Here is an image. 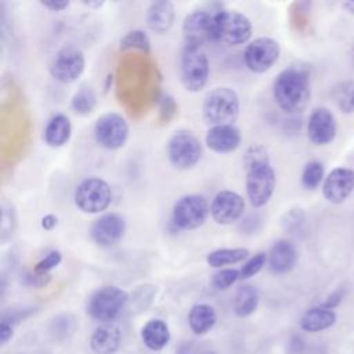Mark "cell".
<instances>
[{"label":"cell","mask_w":354,"mask_h":354,"mask_svg":"<svg viewBox=\"0 0 354 354\" xmlns=\"http://www.w3.org/2000/svg\"><path fill=\"white\" fill-rule=\"evenodd\" d=\"M310 94L308 73L299 66L283 69L272 83L274 100L277 105L288 113L303 111L310 100Z\"/></svg>","instance_id":"cell-1"},{"label":"cell","mask_w":354,"mask_h":354,"mask_svg":"<svg viewBox=\"0 0 354 354\" xmlns=\"http://www.w3.org/2000/svg\"><path fill=\"white\" fill-rule=\"evenodd\" d=\"M238 94L230 87H216L203 100V118L212 126L232 124L239 115Z\"/></svg>","instance_id":"cell-2"},{"label":"cell","mask_w":354,"mask_h":354,"mask_svg":"<svg viewBox=\"0 0 354 354\" xmlns=\"http://www.w3.org/2000/svg\"><path fill=\"white\" fill-rule=\"evenodd\" d=\"M209 61L206 54L198 47L187 46L180 59V79L187 91H201L209 79Z\"/></svg>","instance_id":"cell-3"},{"label":"cell","mask_w":354,"mask_h":354,"mask_svg":"<svg viewBox=\"0 0 354 354\" xmlns=\"http://www.w3.org/2000/svg\"><path fill=\"white\" fill-rule=\"evenodd\" d=\"M250 19L239 11H220L214 15L216 40L228 46H239L249 41L252 36Z\"/></svg>","instance_id":"cell-4"},{"label":"cell","mask_w":354,"mask_h":354,"mask_svg":"<svg viewBox=\"0 0 354 354\" xmlns=\"http://www.w3.org/2000/svg\"><path fill=\"white\" fill-rule=\"evenodd\" d=\"M112 201V191L106 181L98 177L83 180L75 191V203L83 213L97 214L108 209Z\"/></svg>","instance_id":"cell-5"},{"label":"cell","mask_w":354,"mask_h":354,"mask_svg":"<svg viewBox=\"0 0 354 354\" xmlns=\"http://www.w3.org/2000/svg\"><path fill=\"white\" fill-rule=\"evenodd\" d=\"M246 194L254 207H263L275 189V171L270 162L246 167Z\"/></svg>","instance_id":"cell-6"},{"label":"cell","mask_w":354,"mask_h":354,"mask_svg":"<svg viewBox=\"0 0 354 354\" xmlns=\"http://www.w3.org/2000/svg\"><path fill=\"white\" fill-rule=\"evenodd\" d=\"M127 293L118 286H104L95 290L88 300V314L102 322L112 321L127 303Z\"/></svg>","instance_id":"cell-7"},{"label":"cell","mask_w":354,"mask_h":354,"mask_svg":"<svg viewBox=\"0 0 354 354\" xmlns=\"http://www.w3.org/2000/svg\"><path fill=\"white\" fill-rule=\"evenodd\" d=\"M167 156L174 167L187 170L199 162L202 156V145L192 133L181 130L169 138Z\"/></svg>","instance_id":"cell-8"},{"label":"cell","mask_w":354,"mask_h":354,"mask_svg":"<svg viewBox=\"0 0 354 354\" xmlns=\"http://www.w3.org/2000/svg\"><path fill=\"white\" fill-rule=\"evenodd\" d=\"M210 213L207 201L196 194L181 196L173 207V223L180 230H196Z\"/></svg>","instance_id":"cell-9"},{"label":"cell","mask_w":354,"mask_h":354,"mask_svg":"<svg viewBox=\"0 0 354 354\" xmlns=\"http://www.w3.org/2000/svg\"><path fill=\"white\" fill-rule=\"evenodd\" d=\"M94 136L97 142L105 149H119L129 138V124L126 119L116 113L108 112L101 115L94 126Z\"/></svg>","instance_id":"cell-10"},{"label":"cell","mask_w":354,"mask_h":354,"mask_svg":"<svg viewBox=\"0 0 354 354\" xmlns=\"http://www.w3.org/2000/svg\"><path fill=\"white\" fill-rule=\"evenodd\" d=\"M281 53L279 43L271 37H257L252 40L243 53V61L253 73H264L278 61Z\"/></svg>","instance_id":"cell-11"},{"label":"cell","mask_w":354,"mask_h":354,"mask_svg":"<svg viewBox=\"0 0 354 354\" xmlns=\"http://www.w3.org/2000/svg\"><path fill=\"white\" fill-rule=\"evenodd\" d=\"M84 66V54L79 48L64 47L54 55L50 64V75L59 83L71 84L82 76Z\"/></svg>","instance_id":"cell-12"},{"label":"cell","mask_w":354,"mask_h":354,"mask_svg":"<svg viewBox=\"0 0 354 354\" xmlns=\"http://www.w3.org/2000/svg\"><path fill=\"white\" fill-rule=\"evenodd\" d=\"M181 30L187 46L201 48L210 40H216L214 15L205 11H194L184 18Z\"/></svg>","instance_id":"cell-13"},{"label":"cell","mask_w":354,"mask_h":354,"mask_svg":"<svg viewBox=\"0 0 354 354\" xmlns=\"http://www.w3.org/2000/svg\"><path fill=\"white\" fill-rule=\"evenodd\" d=\"M245 210L243 198L235 191H220L210 205V214L218 224L228 225L241 218Z\"/></svg>","instance_id":"cell-14"},{"label":"cell","mask_w":354,"mask_h":354,"mask_svg":"<svg viewBox=\"0 0 354 354\" xmlns=\"http://www.w3.org/2000/svg\"><path fill=\"white\" fill-rule=\"evenodd\" d=\"M126 223L118 213H105L100 216L91 225L90 234L93 241L104 248L116 245L124 235Z\"/></svg>","instance_id":"cell-15"},{"label":"cell","mask_w":354,"mask_h":354,"mask_svg":"<svg viewBox=\"0 0 354 354\" xmlns=\"http://www.w3.org/2000/svg\"><path fill=\"white\" fill-rule=\"evenodd\" d=\"M354 189V171L347 167L333 169L325 178L322 194L330 203H342Z\"/></svg>","instance_id":"cell-16"},{"label":"cell","mask_w":354,"mask_h":354,"mask_svg":"<svg viewBox=\"0 0 354 354\" xmlns=\"http://www.w3.org/2000/svg\"><path fill=\"white\" fill-rule=\"evenodd\" d=\"M336 120L326 108H317L307 122V136L317 145L329 144L336 136Z\"/></svg>","instance_id":"cell-17"},{"label":"cell","mask_w":354,"mask_h":354,"mask_svg":"<svg viewBox=\"0 0 354 354\" xmlns=\"http://www.w3.org/2000/svg\"><path fill=\"white\" fill-rule=\"evenodd\" d=\"M209 149L217 153H228L241 145V131L234 124L212 126L205 137Z\"/></svg>","instance_id":"cell-18"},{"label":"cell","mask_w":354,"mask_h":354,"mask_svg":"<svg viewBox=\"0 0 354 354\" xmlns=\"http://www.w3.org/2000/svg\"><path fill=\"white\" fill-rule=\"evenodd\" d=\"M174 6L167 0L152 1L147 10V24L155 33H166L174 22Z\"/></svg>","instance_id":"cell-19"},{"label":"cell","mask_w":354,"mask_h":354,"mask_svg":"<svg viewBox=\"0 0 354 354\" xmlns=\"http://www.w3.org/2000/svg\"><path fill=\"white\" fill-rule=\"evenodd\" d=\"M268 256V267L272 272L283 274L293 268L296 260H297V252L295 245L288 239H279L277 241Z\"/></svg>","instance_id":"cell-20"},{"label":"cell","mask_w":354,"mask_h":354,"mask_svg":"<svg viewBox=\"0 0 354 354\" xmlns=\"http://www.w3.org/2000/svg\"><path fill=\"white\" fill-rule=\"evenodd\" d=\"M120 342L122 335L116 326L101 325L93 332L90 346L95 354H112L119 348Z\"/></svg>","instance_id":"cell-21"},{"label":"cell","mask_w":354,"mask_h":354,"mask_svg":"<svg viewBox=\"0 0 354 354\" xmlns=\"http://www.w3.org/2000/svg\"><path fill=\"white\" fill-rule=\"evenodd\" d=\"M72 134V123L69 118L64 113L54 115L46 129H44V141L51 148H59L65 145Z\"/></svg>","instance_id":"cell-22"},{"label":"cell","mask_w":354,"mask_h":354,"mask_svg":"<svg viewBox=\"0 0 354 354\" xmlns=\"http://www.w3.org/2000/svg\"><path fill=\"white\" fill-rule=\"evenodd\" d=\"M141 339L148 348L153 351L162 350L170 340V330L167 324L162 319L148 321L141 329Z\"/></svg>","instance_id":"cell-23"},{"label":"cell","mask_w":354,"mask_h":354,"mask_svg":"<svg viewBox=\"0 0 354 354\" xmlns=\"http://www.w3.org/2000/svg\"><path fill=\"white\" fill-rule=\"evenodd\" d=\"M336 322V314L325 307H314L307 310L301 319L300 326L306 332H319L330 328Z\"/></svg>","instance_id":"cell-24"},{"label":"cell","mask_w":354,"mask_h":354,"mask_svg":"<svg viewBox=\"0 0 354 354\" xmlns=\"http://www.w3.org/2000/svg\"><path fill=\"white\" fill-rule=\"evenodd\" d=\"M217 321L216 310L210 304H195L188 314V324L194 333L203 335L209 332Z\"/></svg>","instance_id":"cell-25"},{"label":"cell","mask_w":354,"mask_h":354,"mask_svg":"<svg viewBox=\"0 0 354 354\" xmlns=\"http://www.w3.org/2000/svg\"><path fill=\"white\" fill-rule=\"evenodd\" d=\"M259 304V292L252 285H242L234 297V313L238 317H248L253 314Z\"/></svg>","instance_id":"cell-26"},{"label":"cell","mask_w":354,"mask_h":354,"mask_svg":"<svg viewBox=\"0 0 354 354\" xmlns=\"http://www.w3.org/2000/svg\"><path fill=\"white\" fill-rule=\"evenodd\" d=\"M249 256V250L245 248H223L210 252L206 256V261L213 268H221L243 261Z\"/></svg>","instance_id":"cell-27"},{"label":"cell","mask_w":354,"mask_h":354,"mask_svg":"<svg viewBox=\"0 0 354 354\" xmlns=\"http://www.w3.org/2000/svg\"><path fill=\"white\" fill-rule=\"evenodd\" d=\"M71 106L75 113L86 116L90 115L97 106V95L90 84H82L72 97Z\"/></svg>","instance_id":"cell-28"},{"label":"cell","mask_w":354,"mask_h":354,"mask_svg":"<svg viewBox=\"0 0 354 354\" xmlns=\"http://www.w3.org/2000/svg\"><path fill=\"white\" fill-rule=\"evenodd\" d=\"M333 97L336 105L344 113L354 112V82L346 80L340 82L333 90Z\"/></svg>","instance_id":"cell-29"},{"label":"cell","mask_w":354,"mask_h":354,"mask_svg":"<svg viewBox=\"0 0 354 354\" xmlns=\"http://www.w3.org/2000/svg\"><path fill=\"white\" fill-rule=\"evenodd\" d=\"M130 48H136V50H141L144 53H149L151 41H149L148 35L144 30H140V29L127 32L120 40V50H130Z\"/></svg>","instance_id":"cell-30"},{"label":"cell","mask_w":354,"mask_h":354,"mask_svg":"<svg viewBox=\"0 0 354 354\" xmlns=\"http://www.w3.org/2000/svg\"><path fill=\"white\" fill-rule=\"evenodd\" d=\"M324 178V166L318 160H310L303 170L301 174V183L306 188L314 189L319 185V183Z\"/></svg>","instance_id":"cell-31"},{"label":"cell","mask_w":354,"mask_h":354,"mask_svg":"<svg viewBox=\"0 0 354 354\" xmlns=\"http://www.w3.org/2000/svg\"><path fill=\"white\" fill-rule=\"evenodd\" d=\"M267 263H268V256L266 253H263V252L256 253L249 260H246V263L241 267V270H239L241 279H249V278L254 277L257 272H260L263 270V267Z\"/></svg>","instance_id":"cell-32"},{"label":"cell","mask_w":354,"mask_h":354,"mask_svg":"<svg viewBox=\"0 0 354 354\" xmlns=\"http://www.w3.org/2000/svg\"><path fill=\"white\" fill-rule=\"evenodd\" d=\"M238 279H241L239 270H235V268H221L220 271H217L213 275L212 285L217 290H225L230 286H232Z\"/></svg>","instance_id":"cell-33"},{"label":"cell","mask_w":354,"mask_h":354,"mask_svg":"<svg viewBox=\"0 0 354 354\" xmlns=\"http://www.w3.org/2000/svg\"><path fill=\"white\" fill-rule=\"evenodd\" d=\"M62 260V256L58 250H51L46 257H43L36 266L33 272L36 275H48V272L55 268Z\"/></svg>","instance_id":"cell-34"},{"label":"cell","mask_w":354,"mask_h":354,"mask_svg":"<svg viewBox=\"0 0 354 354\" xmlns=\"http://www.w3.org/2000/svg\"><path fill=\"white\" fill-rule=\"evenodd\" d=\"M12 336V326L7 321H1L0 324V343L6 344Z\"/></svg>","instance_id":"cell-35"},{"label":"cell","mask_w":354,"mask_h":354,"mask_svg":"<svg viewBox=\"0 0 354 354\" xmlns=\"http://www.w3.org/2000/svg\"><path fill=\"white\" fill-rule=\"evenodd\" d=\"M342 297H343V292H342V290H336V292H333L332 295L328 296V299L324 301L322 307L332 310L333 307H336V306L340 303Z\"/></svg>","instance_id":"cell-36"},{"label":"cell","mask_w":354,"mask_h":354,"mask_svg":"<svg viewBox=\"0 0 354 354\" xmlns=\"http://www.w3.org/2000/svg\"><path fill=\"white\" fill-rule=\"evenodd\" d=\"M41 6L50 11H64L69 7V1H41Z\"/></svg>","instance_id":"cell-37"},{"label":"cell","mask_w":354,"mask_h":354,"mask_svg":"<svg viewBox=\"0 0 354 354\" xmlns=\"http://www.w3.org/2000/svg\"><path fill=\"white\" fill-rule=\"evenodd\" d=\"M55 225H57V217H55L54 214H46V216L41 218V228L50 231V230H53Z\"/></svg>","instance_id":"cell-38"},{"label":"cell","mask_w":354,"mask_h":354,"mask_svg":"<svg viewBox=\"0 0 354 354\" xmlns=\"http://www.w3.org/2000/svg\"><path fill=\"white\" fill-rule=\"evenodd\" d=\"M83 4L91 8H100L101 6H104V1H83Z\"/></svg>","instance_id":"cell-39"},{"label":"cell","mask_w":354,"mask_h":354,"mask_svg":"<svg viewBox=\"0 0 354 354\" xmlns=\"http://www.w3.org/2000/svg\"><path fill=\"white\" fill-rule=\"evenodd\" d=\"M343 8L350 12V14H354V1H344L343 3Z\"/></svg>","instance_id":"cell-40"},{"label":"cell","mask_w":354,"mask_h":354,"mask_svg":"<svg viewBox=\"0 0 354 354\" xmlns=\"http://www.w3.org/2000/svg\"><path fill=\"white\" fill-rule=\"evenodd\" d=\"M202 354H216V353H213V351H205V353H202Z\"/></svg>","instance_id":"cell-41"},{"label":"cell","mask_w":354,"mask_h":354,"mask_svg":"<svg viewBox=\"0 0 354 354\" xmlns=\"http://www.w3.org/2000/svg\"><path fill=\"white\" fill-rule=\"evenodd\" d=\"M353 61H354V48H353Z\"/></svg>","instance_id":"cell-42"}]
</instances>
